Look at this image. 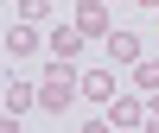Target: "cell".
<instances>
[{"mask_svg": "<svg viewBox=\"0 0 159 133\" xmlns=\"http://www.w3.org/2000/svg\"><path fill=\"white\" fill-rule=\"evenodd\" d=\"M76 95H83V70H76L70 57H51V70L38 76V108H45V114H64Z\"/></svg>", "mask_w": 159, "mask_h": 133, "instance_id": "6da1fadb", "label": "cell"}, {"mask_svg": "<svg viewBox=\"0 0 159 133\" xmlns=\"http://www.w3.org/2000/svg\"><path fill=\"white\" fill-rule=\"evenodd\" d=\"M76 25H83V38H108V0H76Z\"/></svg>", "mask_w": 159, "mask_h": 133, "instance_id": "7a4b0ae2", "label": "cell"}, {"mask_svg": "<svg viewBox=\"0 0 159 133\" xmlns=\"http://www.w3.org/2000/svg\"><path fill=\"white\" fill-rule=\"evenodd\" d=\"M45 51L76 63V51H83V25H51V32H45Z\"/></svg>", "mask_w": 159, "mask_h": 133, "instance_id": "3957f363", "label": "cell"}, {"mask_svg": "<svg viewBox=\"0 0 159 133\" xmlns=\"http://www.w3.org/2000/svg\"><path fill=\"white\" fill-rule=\"evenodd\" d=\"M102 45H108V63H127V70L147 57V51H140V32H108Z\"/></svg>", "mask_w": 159, "mask_h": 133, "instance_id": "277c9868", "label": "cell"}, {"mask_svg": "<svg viewBox=\"0 0 159 133\" xmlns=\"http://www.w3.org/2000/svg\"><path fill=\"white\" fill-rule=\"evenodd\" d=\"M108 127H147V101L140 95H115L108 101Z\"/></svg>", "mask_w": 159, "mask_h": 133, "instance_id": "5b68a950", "label": "cell"}, {"mask_svg": "<svg viewBox=\"0 0 159 133\" xmlns=\"http://www.w3.org/2000/svg\"><path fill=\"white\" fill-rule=\"evenodd\" d=\"M38 45H45V32H38L32 19H19V25H13V32H7V51H13V63H19V57H32Z\"/></svg>", "mask_w": 159, "mask_h": 133, "instance_id": "8992f818", "label": "cell"}, {"mask_svg": "<svg viewBox=\"0 0 159 133\" xmlns=\"http://www.w3.org/2000/svg\"><path fill=\"white\" fill-rule=\"evenodd\" d=\"M83 95H89V101H102V108H108V101L121 95V89H115V70H83Z\"/></svg>", "mask_w": 159, "mask_h": 133, "instance_id": "52a82bcc", "label": "cell"}, {"mask_svg": "<svg viewBox=\"0 0 159 133\" xmlns=\"http://www.w3.org/2000/svg\"><path fill=\"white\" fill-rule=\"evenodd\" d=\"M38 108V83H13L7 89V114H32Z\"/></svg>", "mask_w": 159, "mask_h": 133, "instance_id": "ba28073f", "label": "cell"}, {"mask_svg": "<svg viewBox=\"0 0 159 133\" xmlns=\"http://www.w3.org/2000/svg\"><path fill=\"white\" fill-rule=\"evenodd\" d=\"M134 89H140V95H153V89H159V63H153V57L134 63Z\"/></svg>", "mask_w": 159, "mask_h": 133, "instance_id": "9c48e42d", "label": "cell"}, {"mask_svg": "<svg viewBox=\"0 0 159 133\" xmlns=\"http://www.w3.org/2000/svg\"><path fill=\"white\" fill-rule=\"evenodd\" d=\"M19 19H32V25H45V19H51V0H19Z\"/></svg>", "mask_w": 159, "mask_h": 133, "instance_id": "30bf717a", "label": "cell"}, {"mask_svg": "<svg viewBox=\"0 0 159 133\" xmlns=\"http://www.w3.org/2000/svg\"><path fill=\"white\" fill-rule=\"evenodd\" d=\"M147 127L159 133V89H153V95H147Z\"/></svg>", "mask_w": 159, "mask_h": 133, "instance_id": "8fae6325", "label": "cell"}, {"mask_svg": "<svg viewBox=\"0 0 159 133\" xmlns=\"http://www.w3.org/2000/svg\"><path fill=\"white\" fill-rule=\"evenodd\" d=\"M140 6H153V13H159V0H140Z\"/></svg>", "mask_w": 159, "mask_h": 133, "instance_id": "7c38bea8", "label": "cell"}]
</instances>
